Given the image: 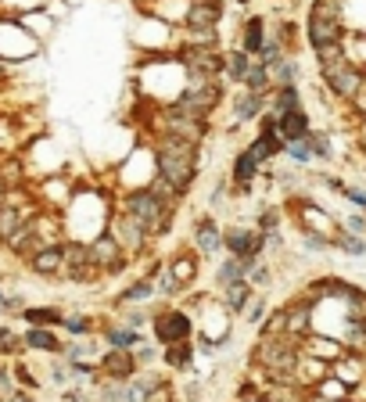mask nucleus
<instances>
[{
	"instance_id": "f257e3e1",
	"label": "nucleus",
	"mask_w": 366,
	"mask_h": 402,
	"mask_svg": "<svg viewBox=\"0 0 366 402\" xmlns=\"http://www.w3.org/2000/svg\"><path fill=\"white\" fill-rule=\"evenodd\" d=\"M198 158H201V144L176 137V133H155V169H158V176H165L183 198L198 180Z\"/></svg>"
},
{
	"instance_id": "f03ea898",
	"label": "nucleus",
	"mask_w": 366,
	"mask_h": 402,
	"mask_svg": "<svg viewBox=\"0 0 366 402\" xmlns=\"http://www.w3.org/2000/svg\"><path fill=\"white\" fill-rule=\"evenodd\" d=\"M301 43H306L312 54L338 51V47L348 43V29H345V8H341V0H309L306 29H301Z\"/></svg>"
},
{
	"instance_id": "7ed1b4c3",
	"label": "nucleus",
	"mask_w": 366,
	"mask_h": 402,
	"mask_svg": "<svg viewBox=\"0 0 366 402\" xmlns=\"http://www.w3.org/2000/svg\"><path fill=\"white\" fill-rule=\"evenodd\" d=\"M176 208H180V201H162L151 187H137V190H130V194L122 198V212L133 216L155 241L165 237V234H172Z\"/></svg>"
},
{
	"instance_id": "20e7f679",
	"label": "nucleus",
	"mask_w": 366,
	"mask_h": 402,
	"mask_svg": "<svg viewBox=\"0 0 366 402\" xmlns=\"http://www.w3.org/2000/svg\"><path fill=\"white\" fill-rule=\"evenodd\" d=\"M251 359L259 363V370H266L269 381H291L298 374L301 348H298V342H291V337H259Z\"/></svg>"
},
{
	"instance_id": "39448f33",
	"label": "nucleus",
	"mask_w": 366,
	"mask_h": 402,
	"mask_svg": "<svg viewBox=\"0 0 366 402\" xmlns=\"http://www.w3.org/2000/svg\"><path fill=\"white\" fill-rule=\"evenodd\" d=\"M227 101V79H194L190 76L187 79V87L176 93V108H183L187 115H194V119H209L219 111V104Z\"/></svg>"
},
{
	"instance_id": "423d86ee",
	"label": "nucleus",
	"mask_w": 366,
	"mask_h": 402,
	"mask_svg": "<svg viewBox=\"0 0 366 402\" xmlns=\"http://www.w3.org/2000/svg\"><path fill=\"white\" fill-rule=\"evenodd\" d=\"M151 334L155 345H176V342H190L194 337V316H190L183 305H162V309L151 313Z\"/></svg>"
},
{
	"instance_id": "0eeeda50",
	"label": "nucleus",
	"mask_w": 366,
	"mask_h": 402,
	"mask_svg": "<svg viewBox=\"0 0 366 402\" xmlns=\"http://www.w3.org/2000/svg\"><path fill=\"white\" fill-rule=\"evenodd\" d=\"M266 245H269V234L259 230L255 223H230L222 230V252L227 255H237V259H262L266 255Z\"/></svg>"
},
{
	"instance_id": "6e6552de",
	"label": "nucleus",
	"mask_w": 366,
	"mask_h": 402,
	"mask_svg": "<svg viewBox=\"0 0 366 402\" xmlns=\"http://www.w3.org/2000/svg\"><path fill=\"white\" fill-rule=\"evenodd\" d=\"M222 223L216 219V212H201L190 223V248H194L201 259H216L222 252Z\"/></svg>"
},
{
	"instance_id": "1a4fd4ad",
	"label": "nucleus",
	"mask_w": 366,
	"mask_h": 402,
	"mask_svg": "<svg viewBox=\"0 0 366 402\" xmlns=\"http://www.w3.org/2000/svg\"><path fill=\"white\" fill-rule=\"evenodd\" d=\"M248 151L255 155L262 166L284 155V137L277 133V115H273V111H266V115L255 122V137L248 140Z\"/></svg>"
},
{
	"instance_id": "9d476101",
	"label": "nucleus",
	"mask_w": 366,
	"mask_h": 402,
	"mask_svg": "<svg viewBox=\"0 0 366 402\" xmlns=\"http://www.w3.org/2000/svg\"><path fill=\"white\" fill-rule=\"evenodd\" d=\"M262 176V162L248 148H241L230 162V183H233V198H251L255 194V183Z\"/></svg>"
},
{
	"instance_id": "9b49d317",
	"label": "nucleus",
	"mask_w": 366,
	"mask_h": 402,
	"mask_svg": "<svg viewBox=\"0 0 366 402\" xmlns=\"http://www.w3.org/2000/svg\"><path fill=\"white\" fill-rule=\"evenodd\" d=\"M316 305H320V302H312L306 291L284 302V313H288V331H284V334H288L291 342H301V337L312 331V309H316Z\"/></svg>"
},
{
	"instance_id": "f8f14e48",
	"label": "nucleus",
	"mask_w": 366,
	"mask_h": 402,
	"mask_svg": "<svg viewBox=\"0 0 366 402\" xmlns=\"http://www.w3.org/2000/svg\"><path fill=\"white\" fill-rule=\"evenodd\" d=\"M111 234L119 237V245L126 248V255H130V259H133V255H140V252H148V245L155 241V237H151L144 227H140V223H137L133 216H126L122 208H119L115 223H111Z\"/></svg>"
},
{
	"instance_id": "ddd939ff",
	"label": "nucleus",
	"mask_w": 366,
	"mask_h": 402,
	"mask_svg": "<svg viewBox=\"0 0 366 402\" xmlns=\"http://www.w3.org/2000/svg\"><path fill=\"white\" fill-rule=\"evenodd\" d=\"M222 14V0H187V11H183V29H219Z\"/></svg>"
},
{
	"instance_id": "4468645a",
	"label": "nucleus",
	"mask_w": 366,
	"mask_h": 402,
	"mask_svg": "<svg viewBox=\"0 0 366 402\" xmlns=\"http://www.w3.org/2000/svg\"><path fill=\"white\" fill-rule=\"evenodd\" d=\"M101 374L108 381H119V384H130L137 374V352L133 348H108L101 356Z\"/></svg>"
},
{
	"instance_id": "2eb2a0df",
	"label": "nucleus",
	"mask_w": 366,
	"mask_h": 402,
	"mask_svg": "<svg viewBox=\"0 0 366 402\" xmlns=\"http://www.w3.org/2000/svg\"><path fill=\"white\" fill-rule=\"evenodd\" d=\"M230 111H233V126L259 122L266 111H269V98H259V93H248V90H237L233 101H230ZM233 126H230V130H233Z\"/></svg>"
},
{
	"instance_id": "dca6fc26",
	"label": "nucleus",
	"mask_w": 366,
	"mask_h": 402,
	"mask_svg": "<svg viewBox=\"0 0 366 402\" xmlns=\"http://www.w3.org/2000/svg\"><path fill=\"white\" fill-rule=\"evenodd\" d=\"M165 266H169L172 277H176V284L183 287V295H187L190 287H194L198 273H201V255H198L194 248H183V252H176V255H169Z\"/></svg>"
},
{
	"instance_id": "f3484780",
	"label": "nucleus",
	"mask_w": 366,
	"mask_h": 402,
	"mask_svg": "<svg viewBox=\"0 0 366 402\" xmlns=\"http://www.w3.org/2000/svg\"><path fill=\"white\" fill-rule=\"evenodd\" d=\"M216 298L222 302V309H227L230 316H241V313L248 309V302L255 298V284H251L248 277L230 280L227 287H219V291H216Z\"/></svg>"
},
{
	"instance_id": "a211bd4d",
	"label": "nucleus",
	"mask_w": 366,
	"mask_h": 402,
	"mask_svg": "<svg viewBox=\"0 0 366 402\" xmlns=\"http://www.w3.org/2000/svg\"><path fill=\"white\" fill-rule=\"evenodd\" d=\"M266 43H269L266 14H248V19L241 22V40H237V47H241V51H248L251 58H259Z\"/></svg>"
},
{
	"instance_id": "6ab92c4d",
	"label": "nucleus",
	"mask_w": 366,
	"mask_h": 402,
	"mask_svg": "<svg viewBox=\"0 0 366 402\" xmlns=\"http://www.w3.org/2000/svg\"><path fill=\"white\" fill-rule=\"evenodd\" d=\"M29 269L40 277H58L65 273V245H43L40 252L29 255Z\"/></svg>"
},
{
	"instance_id": "aec40b11",
	"label": "nucleus",
	"mask_w": 366,
	"mask_h": 402,
	"mask_svg": "<svg viewBox=\"0 0 366 402\" xmlns=\"http://www.w3.org/2000/svg\"><path fill=\"white\" fill-rule=\"evenodd\" d=\"M277 115V111H273ZM277 133L284 137V144L288 140H301L312 133V119L306 108H295V111H284V115H277Z\"/></svg>"
},
{
	"instance_id": "412c9836",
	"label": "nucleus",
	"mask_w": 366,
	"mask_h": 402,
	"mask_svg": "<svg viewBox=\"0 0 366 402\" xmlns=\"http://www.w3.org/2000/svg\"><path fill=\"white\" fill-rule=\"evenodd\" d=\"M262 263V259H259ZM255 259H237V255H227V259L216 263V287L212 291H219V287H227L230 280H241V277H251V269L259 266Z\"/></svg>"
},
{
	"instance_id": "4be33fe9",
	"label": "nucleus",
	"mask_w": 366,
	"mask_h": 402,
	"mask_svg": "<svg viewBox=\"0 0 366 402\" xmlns=\"http://www.w3.org/2000/svg\"><path fill=\"white\" fill-rule=\"evenodd\" d=\"M194 356H198V345H194V342H176V345H165V348H162L165 366L176 370V374H190Z\"/></svg>"
},
{
	"instance_id": "5701e85b",
	"label": "nucleus",
	"mask_w": 366,
	"mask_h": 402,
	"mask_svg": "<svg viewBox=\"0 0 366 402\" xmlns=\"http://www.w3.org/2000/svg\"><path fill=\"white\" fill-rule=\"evenodd\" d=\"M104 342L108 348H140L144 345V331H133L119 324V320H111V324H104Z\"/></svg>"
},
{
	"instance_id": "b1692460",
	"label": "nucleus",
	"mask_w": 366,
	"mask_h": 402,
	"mask_svg": "<svg viewBox=\"0 0 366 402\" xmlns=\"http://www.w3.org/2000/svg\"><path fill=\"white\" fill-rule=\"evenodd\" d=\"M222 61H227V83H233V87H241L248 69L255 65V58H251L248 51H241V47H227V51H222Z\"/></svg>"
},
{
	"instance_id": "393cba45",
	"label": "nucleus",
	"mask_w": 366,
	"mask_h": 402,
	"mask_svg": "<svg viewBox=\"0 0 366 402\" xmlns=\"http://www.w3.org/2000/svg\"><path fill=\"white\" fill-rule=\"evenodd\" d=\"M158 298V287H155V277H137L130 287H122V291L115 295V305H144Z\"/></svg>"
},
{
	"instance_id": "a878e982",
	"label": "nucleus",
	"mask_w": 366,
	"mask_h": 402,
	"mask_svg": "<svg viewBox=\"0 0 366 402\" xmlns=\"http://www.w3.org/2000/svg\"><path fill=\"white\" fill-rule=\"evenodd\" d=\"M241 90H248V93H259V98H269V93L277 90V83H273V76H269V65H262V61L255 58V65L248 69V76H244V83H241Z\"/></svg>"
},
{
	"instance_id": "bb28decb",
	"label": "nucleus",
	"mask_w": 366,
	"mask_h": 402,
	"mask_svg": "<svg viewBox=\"0 0 366 402\" xmlns=\"http://www.w3.org/2000/svg\"><path fill=\"white\" fill-rule=\"evenodd\" d=\"M295 108H306V101H301V87H298V83H291V87H277L273 93H269V111L284 115V111H295Z\"/></svg>"
},
{
	"instance_id": "cd10ccee",
	"label": "nucleus",
	"mask_w": 366,
	"mask_h": 402,
	"mask_svg": "<svg viewBox=\"0 0 366 402\" xmlns=\"http://www.w3.org/2000/svg\"><path fill=\"white\" fill-rule=\"evenodd\" d=\"M22 320L29 327H58L61 320H65V313H61L58 305H25Z\"/></svg>"
},
{
	"instance_id": "c85d7f7f",
	"label": "nucleus",
	"mask_w": 366,
	"mask_h": 402,
	"mask_svg": "<svg viewBox=\"0 0 366 402\" xmlns=\"http://www.w3.org/2000/svg\"><path fill=\"white\" fill-rule=\"evenodd\" d=\"M25 348H33V352H65V345L58 342V334L51 327H29L25 331Z\"/></svg>"
},
{
	"instance_id": "c756f323",
	"label": "nucleus",
	"mask_w": 366,
	"mask_h": 402,
	"mask_svg": "<svg viewBox=\"0 0 366 402\" xmlns=\"http://www.w3.org/2000/svg\"><path fill=\"white\" fill-rule=\"evenodd\" d=\"M334 252L348 255V259H366V237L352 230H338L334 234Z\"/></svg>"
},
{
	"instance_id": "7c9ffc66",
	"label": "nucleus",
	"mask_w": 366,
	"mask_h": 402,
	"mask_svg": "<svg viewBox=\"0 0 366 402\" xmlns=\"http://www.w3.org/2000/svg\"><path fill=\"white\" fill-rule=\"evenodd\" d=\"M269 76H273V83H277V87H291V83H298V76H301L298 58H295V54L277 58L273 65H269Z\"/></svg>"
},
{
	"instance_id": "2f4dec72",
	"label": "nucleus",
	"mask_w": 366,
	"mask_h": 402,
	"mask_svg": "<svg viewBox=\"0 0 366 402\" xmlns=\"http://www.w3.org/2000/svg\"><path fill=\"white\" fill-rule=\"evenodd\" d=\"M284 155H288L298 169H306V166H312V162H316L309 137H301V140H288V144H284Z\"/></svg>"
},
{
	"instance_id": "473e14b6",
	"label": "nucleus",
	"mask_w": 366,
	"mask_h": 402,
	"mask_svg": "<svg viewBox=\"0 0 366 402\" xmlns=\"http://www.w3.org/2000/svg\"><path fill=\"white\" fill-rule=\"evenodd\" d=\"M298 245H301V252H306V255H327V252H334V237L330 234L306 230V234L298 237Z\"/></svg>"
},
{
	"instance_id": "72a5a7b5",
	"label": "nucleus",
	"mask_w": 366,
	"mask_h": 402,
	"mask_svg": "<svg viewBox=\"0 0 366 402\" xmlns=\"http://www.w3.org/2000/svg\"><path fill=\"white\" fill-rule=\"evenodd\" d=\"M255 227L266 234H277L284 227V205H262L255 212Z\"/></svg>"
},
{
	"instance_id": "f704fd0d",
	"label": "nucleus",
	"mask_w": 366,
	"mask_h": 402,
	"mask_svg": "<svg viewBox=\"0 0 366 402\" xmlns=\"http://www.w3.org/2000/svg\"><path fill=\"white\" fill-rule=\"evenodd\" d=\"M61 327H65L72 337H87V334L98 331V324H93V316H87V313H65V320H61Z\"/></svg>"
},
{
	"instance_id": "c9c22d12",
	"label": "nucleus",
	"mask_w": 366,
	"mask_h": 402,
	"mask_svg": "<svg viewBox=\"0 0 366 402\" xmlns=\"http://www.w3.org/2000/svg\"><path fill=\"white\" fill-rule=\"evenodd\" d=\"M309 144H312V155H316V162H334L330 133H323V130H312V133H309Z\"/></svg>"
},
{
	"instance_id": "e433bc0d",
	"label": "nucleus",
	"mask_w": 366,
	"mask_h": 402,
	"mask_svg": "<svg viewBox=\"0 0 366 402\" xmlns=\"http://www.w3.org/2000/svg\"><path fill=\"white\" fill-rule=\"evenodd\" d=\"M266 313H269L266 298H262V295H255V298L248 302V309H244L241 316H244V324H248V327H262V324H266Z\"/></svg>"
},
{
	"instance_id": "4c0bfd02",
	"label": "nucleus",
	"mask_w": 366,
	"mask_h": 402,
	"mask_svg": "<svg viewBox=\"0 0 366 402\" xmlns=\"http://www.w3.org/2000/svg\"><path fill=\"white\" fill-rule=\"evenodd\" d=\"M119 324L133 327V331H144V327H151V313H144L140 305H133V309H126V313L119 316Z\"/></svg>"
},
{
	"instance_id": "58836bf2",
	"label": "nucleus",
	"mask_w": 366,
	"mask_h": 402,
	"mask_svg": "<svg viewBox=\"0 0 366 402\" xmlns=\"http://www.w3.org/2000/svg\"><path fill=\"white\" fill-rule=\"evenodd\" d=\"M248 280L255 284V291H266V287L273 284V266H269V263L262 259V263H259L255 269H251V277H248Z\"/></svg>"
},
{
	"instance_id": "ea45409f",
	"label": "nucleus",
	"mask_w": 366,
	"mask_h": 402,
	"mask_svg": "<svg viewBox=\"0 0 366 402\" xmlns=\"http://www.w3.org/2000/svg\"><path fill=\"white\" fill-rule=\"evenodd\" d=\"M25 345V337H19L11 327H0V352H19Z\"/></svg>"
},
{
	"instance_id": "a19ab883",
	"label": "nucleus",
	"mask_w": 366,
	"mask_h": 402,
	"mask_svg": "<svg viewBox=\"0 0 366 402\" xmlns=\"http://www.w3.org/2000/svg\"><path fill=\"white\" fill-rule=\"evenodd\" d=\"M341 198L345 201H352L359 212H366V187H356V183H348L345 190H341Z\"/></svg>"
},
{
	"instance_id": "79ce46f5",
	"label": "nucleus",
	"mask_w": 366,
	"mask_h": 402,
	"mask_svg": "<svg viewBox=\"0 0 366 402\" xmlns=\"http://www.w3.org/2000/svg\"><path fill=\"white\" fill-rule=\"evenodd\" d=\"M341 227H345V230H352V234H363V237H366V212H359V208H356V212H348V216L341 219Z\"/></svg>"
},
{
	"instance_id": "37998d69",
	"label": "nucleus",
	"mask_w": 366,
	"mask_h": 402,
	"mask_svg": "<svg viewBox=\"0 0 366 402\" xmlns=\"http://www.w3.org/2000/svg\"><path fill=\"white\" fill-rule=\"evenodd\" d=\"M133 352H137V363H140V366L158 359V348H151V345H140V348H133Z\"/></svg>"
},
{
	"instance_id": "c03bdc74",
	"label": "nucleus",
	"mask_w": 366,
	"mask_h": 402,
	"mask_svg": "<svg viewBox=\"0 0 366 402\" xmlns=\"http://www.w3.org/2000/svg\"><path fill=\"white\" fill-rule=\"evenodd\" d=\"M356 151L366 158V119L359 122V130H356Z\"/></svg>"
},
{
	"instance_id": "a18cd8bd",
	"label": "nucleus",
	"mask_w": 366,
	"mask_h": 402,
	"mask_svg": "<svg viewBox=\"0 0 366 402\" xmlns=\"http://www.w3.org/2000/svg\"><path fill=\"white\" fill-rule=\"evenodd\" d=\"M8 402H33V399H29V395H11Z\"/></svg>"
},
{
	"instance_id": "49530a36",
	"label": "nucleus",
	"mask_w": 366,
	"mask_h": 402,
	"mask_svg": "<svg viewBox=\"0 0 366 402\" xmlns=\"http://www.w3.org/2000/svg\"><path fill=\"white\" fill-rule=\"evenodd\" d=\"M233 4H237V8H248V4H251V0H233Z\"/></svg>"
}]
</instances>
